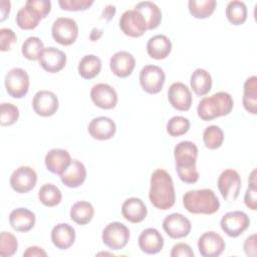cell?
<instances>
[{"label": "cell", "instance_id": "836d02e7", "mask_svg": "<svg viewBox=\"0 0 257 257\" xmlns=\"http://www.w3.org/2000/svg\"><path fill=\"white\" fill-rule=\"evenodd\" d=\"M247 6L239 0L230 1L226 7V17L233 25H241L247 20Z\"/></svg>", "mask_w": 257, "mask_h": 257}, {"label": "cell", "instance_id": "8d00e7d4", "mask_svg": "<svg viewBox=\"0 0 257 257\" xmlns=\"http://www.w3.org/2000/svg\"><path fill=\"white\" fill-rule=\"evenodd\" d=\"M44 48V44L39 37L30 36L24 40L21 47V52L23 56L28 60H39V57Z\"/></svg>", "mask_w": 257, "mask_h": 257}, {"label": "cell", "instance_id": "3957f363", "mask_svg": "<svg viewBox=\"0 0 257 257\" xmlns=\"http://www.w3.org/2000/svg\"><path fill=\"white\" fill-rule=\"evenodd\" d=\"M183 206L191 214L212 215L220 208V202L211 189L190 190L183 196Z\"/></svg>", "mask_w": 257, "mask_h": 257}, {"label": "cell", "instance_id": "ee69618b", "mask_svg": "<svg viewBox=\"0 0 257 257\" xmlns=\"http://www.w3.org/2000/svg\"><path fill=\"white\" fill-rule=\"evenodd\" d=\"M17 37L15 32L10 28L0 29V49L1 51H8L16 42Z\"/></svg>", "mask_w": 257, "mask_h": 257}, {"label": "cell", "instance_id": "7a4b0ae2", "mask_svg": "<svg viewBox=\"0 0 257 257\" xmlns=\"http://www.w3.org/2000/svg\"><path fill=\"white\" fill-rule=\"evenodd\" d=\"M176 171L180 180L186 184H195L199 180L196 168L198 148L190 141L180 142L174 149Z\"/></svg>", "mask_w": 257, "mask_h": 257}, {"label": "cell", "instance_id": "d590c367", "mask_svg": "<svg viewBox=\"0 0 257 257\" xmlns=\"http://www.w3.org/2000/svg\"><path fill=\"white\" fill-rule=\"evenodd\" d=\"M38 199L46 207H54L61 202L62 194L53 184H45L38 191Z\"/></svg>", "mask_w": 257, "mask_h": 257}, {"label": "cell", "instance_id": "7bdbcfd3", "mask_svg": "<svg viewBox=\"0 0 257 257\" xmlns=\"http://www.w3.org/2000/svg\"><path fill=\"white\" fill-rule=\"evenodd\" d=\"M25 5L33 9L41 19L45 18L51 11V2L49 0H27Z\"/></svg>", "mask_w": 257, "mask_h": 257}, {"label": "cell", "instance_id": "8fae6325", "mask_svg": "<svg viewBox=\"0 0 257 257\" xmlns=\"http://www.w3.org/2000/svg\"><path fill=\"white\" fill-rule=\"evenodd\" d=\"M121 31L130 37H141L147 30V23L143 15L136 9L124 11L119 18Z\"/></svg>", "mask_w": 257, "mask_h": 257}, {"label": "cell", "instance_id": "8992f818", "mask_svg": "<svg viewBox=\"0 0 257 257\" xmlns=\"http://www.w3.org/2000/svg\"><path fill=\"white\" fill-rule=\"evenodd\" d=\"M53 39L64 46L71 45L78 36V26L74 19L68 17L57 18L51 27Z\"/></svg>", "mask_w": 257, "mask_h": 257}, {"label": "cell", "instance_id": "52a82bcc", "mask_svg": "<svg viewBox=\"0 0 257 257\" xmlns=\"http://www.w3.org/2000/svg\"><path fill=\"white\" fill-rule=\"evenodd\" d=\"M101 239L109 249L120 250L126 246L130 240V230L120 222H111L104 227Z\"/></svg>", "mask_w": 257, "mask_h": 257}, {"label": "cell", "instance_id": "277c9868", "mask_svg": "<svg viewBox=\"0 0 257 257\" xmlns=\"http://www.w3.org/2000/svg\"><path fill=\"white\" fill-rule=\"evenodd\" d=\"M234 101L230 93L218 91L211 96H206L199 101L197 112L202 120H212L214 118L228 115L233 109Z\"/></svg>", "mask_w": 257, "mask_h": 257}, {"label": "cell", "instance_id": "1f68e13d", "mask_svg": "<svg viewBox=\"0 0 257 257\" xmlns=\"http://www.w3.org/2000/svg\"><path fill=\"white\" fill-rule=\"evenodd\" d=\"M69 215L74 223L78 225H86L92 220L94 209L89 202L78 201L72 205Z\"/></svg>", "mask_w": 257, "mask_h": 257}, {"label": "cell", "instance_id": "ab89813d", "mask_svg": "<svg viewBox=\"0 0 257 257\" xmlns=\"http://www.w3.org/2000/svg\"><path fill=\"white\" fill-rule=\"evenodd\" d=\"M18 248L17 238L10 232H1L0 234V256L11 257Z\"/></svg>", "mask_w": 257, "mask_h": 257}, {"label": "cell", "instance_id": "9c48e42d", "mask_svg": "<svg viewBox=\"0 0 257 257\" xmlns=\"http://www.w3.org/2000/svg\"><path fill=\"white\" fill-rule=\"evenodd\" d=\"M139 78L141 86L146 92L156 94L163 89L166 74L160 66L149 64L142 68Z\"/></svg>", "mask_w": 257, "mask_h": 257}, {"label": "cell", "instance_id": "5b68a950", "mask_svg": "<svg viewBox=\"0 0 257 257\" xmlns=\"http://www.w3.org/2000/svg\"><path fill=\"white\" fill-rule=\"evenodd\" d=\"M4 84L7 93L11 97L22 98L29 90V75L24 69L14 67L6 73Z\"/></svg>", "mask_w": 257, "mask_h": 257}, {"label": "cell", "instance_id": "b9f144b4", "mask_svg": "<svg viewBox=\"0 0 257 257\" xmlns=\"http://www.w3.org/2000/svg\"><path fill=\"white\" fill-rule=\"evenodd\" d=\"M93 4L92 0H59L58 5L66 11H84Z\"/></svg>", "mask_w": 257, "mask_h": 257}, {"label": "cell", "instance_id": "f1b7e54d", "mask_svg": "<svg viewBox=\"0 0 257 257\" xmlns=\"http://www.w3.org/2000/svg\"><path fill=\"white\" fill-rule=\"evenodd\" d=\"M190 84H191V88L193 89L196 95L203 96L207 94L212 88V84H213L212 76L206 69L197 68L191 74Z\"/></svg>", "mask_w": 257, "mask_h": 257}, {"label": "cell", "instance_id": "4fadbf2b", "mask_svg": "<svg viewBox=\"0 0 257 257\" xmlns=\"http://www.w3.org/2000/svg\"><path fill=\"white\" fill-rule=\"evenodd\" d=\"M163 229L172 239L187 237L192 229L190 220L180 213H172L163 221Z\"/></svg>", "mask_w": 257, "mask_h": 257}, {"label": "cell", "instance_id": "484cf974", "mask_svg": "<svg viewBox=\"0 0 257 257\" xmlns=\"http://www.w3.org/2000/svg\"><path fill=\"white\" fill-rule=\"evenodd\" d=\"M86 179V169L78 160H72L68 168L60 175L63 185L68 188H77L81 186Z\"/></svg>", "mask_w": 257, "mask_h": 257}, {"label": "cell", "instance_id": "d6a6232c", "mask_svg": "<svg viewBox=\"0 0 257 257\" xmlns=\"http://www.w3.org/2000/svg\"><path fill=\"white\" fill-rule=\"evenodd\" d=\"M217 2L215 0H190L188 8L191 15L198 19H205L210 17L216 8Z\"/></svg>", "mask_w": 257, "mask_h": 257}, {"label": "cell", "instance_id": "cb8c5ba5", "mask_svg": "<svg viewBox=\"0 0 257 257\" xmlns=\"http://www.w3.org/2000/svg\"><path fill=\"white\" fill-rule=\"evenodd\" d=\"M122 217L134 224L144 221L147 217L148 210L145 203L136 197L126 199L121 206Z\"/></svg>", "mask_w": 257, "mask_h": 257}, {"label": "cell", "instance_id": "9a60e30c", "mask_svg": "<svg viewBox=\"0 0 257 257\" xmlns=\"http://www.w3.org/2000/svg\"><path fill=\"white\" fill-rule=\"evenodd\" d=\"M59 106L56 94L50 90L37 91L32 99V107L36 114L47 117L53 115Z\"/></svg>", "mask_w": 257, "mask_h": 257}, {"label": "cell", "instance_id": "f35d334b", "mask_svg": "<svg viewBox=\"0 0 257 257\" xmlns=\"http://www.w3.org/2000/svg\"><path fill=\"white\" fill-rule=\"evenodd\" d=\"M190 120L182 115H175L167 122V133L171 137H180L188 133L190 130Z\"/></svg>", "mask_w": 257, "mask_h": 257}, {"label": "cell", "instance_id": "5bb4252c", "mask_svg": "<svg viewBox=\"0 0 257 257\" xmlns=\"http://www.w3.org/2000/svg\"><path fill=\"white\" fill-rule=\"evenodd\" d=\"M226 247V243L221 235L214 231L203 233L198 240V249L203 257H218Z\"/></svg>", "mask_w": 257, "mask_h": 257}, {"label": "cell", "instance_id": "f546056e", "mask_svg": "<svg viewBox=\"0 0 257 257\" xmlns=\"http://www.w3.org/2000/svg\"><path fill=\"white\" fill-rule=\"evenodd\" d=\"M242 103L246 111L251 114L257 113V77L252 75L244 82Z\"/></svg>", "mask_w": 257, "mask_h": 257}, {"label": "cell", "instance_id": "bcb514c9", "mask_svg": "<svg viewBox=\"0 0 257 257\" xmlns=\"http://www.w3.org/2000/svg\"><path fill=\"white\" fill-rule=\"evenodd\" d=\"M244 203L250 210H257V187L248 186L244 195Z\"/></svg>", "mask_w": 257, "mask_h": 257}, {"label": "cell", "instance_id": "ac0fdd59", "mask_svg": "<svg viewBox=\"0 0 257 257\" xmlns=\"http://www.w3.org/2000/svg\"><path fill=\"white\" fill-rule=\"evenodd\" d=\"M39 64L49 73L59 72L65 67L66 54L56 47H46L39 57Z\"/></svg>", "mask_w": 257, "mask_h": 257}, {"label": "cell", "instance_id": "4316f807", "mask_svg": "<svg viewBox=\"0 0 257 257\" xmlns=\"http://www.w3.org/2000/svg\"><path fill=\"white\" fill-rule=\"evenodd\" d=\"M172 51V42L164 34H157L151 37L147 43V52L150 57L161 60L169 56Z\"/></svg>", "mask_w": 257, "mask_h": 257}, {"label": "cell", "instance_id": "7402d4cb", "mask_svg": "<svg viewBox=\"0 0 257 257\" xmlns=\"http://www.w3.org/2000/svg\"><path fill=\"white\" fill-rule=\"evenodd\" d=\"M70 154L63 149H52L47 152L44 163L49 172L55 175H61L71 163Z\"/></svg>", "mask_w": 257, "mask_h": 257}, {"label": "cell", "instance_id": "83f0119b", "mask_svg": "<svg viewBox=\"0 0 257 257\" xmlns=\"http://www.w3.org/2000/svg\"><path fill=\"white\" fill-rule=\"evenodd\" d=\"M134 9H136L143 15L149 30L156 29L161 24L162 11L156 3L151 1L139 2Z\"/></svg>", "mask_w": 257, "mask_h": 257}, {"label": "cell", "instance_id": "60d3db41", "mask_svg": "<svg viewBox=\"0 0 257 257\" xmlns=\"http://www.w3.org/2000/svg\"><path fill=\"white\" fill-rule=\"evenodd\" d=\"M0 123L2 126H9L15 123L19 117V109L9 102H2L0 105Z\"/></svg>", "mask_w": 257, "mask_h": 257}, {"label": "cell", "instance_id": "ba28073f", "mask_svg": "<svg viewBox=\"0 0 257 257\" xmlns=\"http://www.w3.org/2000/svg\"><path fill=\"white\" fill-rule=\"evenodd\" d=\"M217 186L222 198L227 202L235 201L241 190V177L239 173L233 169L223 171L217 181Z\"/></svg>", "mask_w": 257, "mask_h": 257}, {"label": "cell", "instance_id": "816d5d0a", "mask_svg": "<svg viewBox=\"0 0 257 257\" xmlns=\"http://www.w3.org/2000/svg\"><path fill=\"white\" fill-rule=\"evenodd\" d=\"M102 35V30L101 29H97V28H92V30L90 31L89 34V39L90 41H97Z\"/></svg>", "mask_w": 257, "mask_h": 257}, {"label": "cell", "instance_id": "f5cc1de1", "mask_svg": "<svg viewBox=\"0 0 257 257\" xmlns=\"http://www.w3.org/2000/svg\"><path fill=\"white\" fill-rule=\"evenodd\" d=\"M248 186L251 187H257V179H256V169H254L248 179Z\"/></svg>", "mask_w": 257, "mask_h": 257}, {"label": "cell", "instance_id": "e575fe53", "mask_svg": "<svg viewBox=\"0 0 257 257\" xmlns=\"http://www.w3.org/2000/svg\"><path fill=\"white\" fill-rule=\"evenodd\" d=\"M41 17L30 7H21L16 14V23L23 30H32L39 24Z\"/></svg>", "mask_w": 257, "mask_h": 257}, {"label": "cell", "instance_id": "30bf717a", "mask_svg": "<svg viewBox=\"0 0 257 257\" xmlns=\"http://www.w3.org/2000/svg\"><path fill=\"white\" fill-rule=\"evenodd\" d=\"M220 225L226 235L231 238H236L248 229L250 219L243 211H233L226 213L222 217Z\"/></svg>", "mask_w": 257, "mask_h": 257}, {"label": "cell", "instance_id": "e0dca14e", "mask_svg": "<svg viewBox=\"0 0 257 257\" xmlns=\"http://www.w3.org/2000/svg\"><path fill=\"white\" fill-rule=\"evenodd\" d=\"M168 99L171 105L180 111H187L192 105V93L183 82H174L168 89Z\"/></svg>", "mask_w": 257, "mask_h": 257}, {"label": "cell", "instance_id": "d4e9b609", "mask_svg": "<svg viewBox=\"0 0 257 257\" xmlns=\"http://www.w3.org/2000/svg\"><path fill=\"white\" fill-rule=\"evenodd\" d=\"M51 241L53 245L60 250L68 249L75 241L74 228L67 223L55 225L51 230Z\"/></svg>", "mask_w": 257, "mask_h": 257}, {"label": "cell", "instance_id": "7dc6e473", "mask_svg": "<svg viewBox=\"0 0 257 257\" xmlns=\"http://www.w3.org/2000/svg\"><path fill=\"white\" fill-rule=\"evenodd\" d=\"M244 252L249 257H255L256 256V234H252L249 237H247L243 244Z\"/></svg>", "mask_w": 257, "mask_h": 257}, {"label": "cell", "instance_id": "c3c4849f", "mask_svg": "<svg viewBox=\"0 0 257 257\" xmlns=\"http://www.w3.org/2000/svg\"><path fill=\"white\" fill-rule=\"evenodd\" d=\"M24 257H46L47 253L38 246H30L23 252Z\"/></svg>", "mask_w": 257, "mask_h": 257}, {"label": "cell", "instance_id": "2e32d148", "mask_svg": "<svg viewBox=\"0 0 257 257\" xmlns=\"http://www.w3.org/2000/svg\"><path fill=\"white\" fill-rule=\"evenodd\" d=\"M90 98L97 107L102 109H112L117 103V93L107 83L94 84L90 90Z\"/></svg>", "mask_w": 257, "mask_h": 257}, {"label": "cell", "instance_id": "ffe728a7", "mask_svg": "<svg viewBox=\"0 0 257 257\" xmlns=\"http://www.w3.org/2000/svg\"><path fill=\"white\" fill-rule=\"evenodd\" d=\"M140 249L149 255L159 253L164 247V238L162 234L155 228L145 229L139 236Z\"/></svg>", "mask_w": 257, "mask_h": 257}, {"label": "cell", "instance_id": "74e56055", "mask_svg": "<svg viewBox=\"0 0 257 257\" xmlns=\"http://www.w3.org/2000/svg\"><path fill=\"white\" fill-rule=\"evenodd\" d=\"M203 142L207 149H219L224 142V133L218 125L212 124L207 126L203 132Z\"/></svg>", "mask_w": 257, "mask_h": 257}, {"label": "cell", "instance_id": "4dcf8cb0", "mask_svg": "<svg viewBox=\"0 0 257 257\" xmlns=\"http://www.w3.org/2000/svg\"><path fill=\"white\" fill-rule=\"evenodd\" d=\"M78 73L84 79H92L101 70V60L94 54L84 55L78 63Z\"/></svg>", "mask_w": 257, "mask_h": 257}, {"label": "cell", "instance_id": "f6af8a7d", "mask_svg": "<svg viewBox=\"0 0 257 257\" xmlns=\"http://www.w3.org/2000/svg\"><path fill=\"white\" fill-rule=\"evenodd\" d=\"M170 256L171 257H194L195 254L192 248L190 247V245L181 242L173 246Z\"/></svg>", "mask_w": 257, "mask_h": 257}, {"label": "cell", "instance_id": "f907efd6", "mask_svg": "<svg viewBox=\"0 0 257 257\" xmlns=\"http://www.w3.org/2000/svg\"><path fill=\"white\" fill-rule=\"evenodd\" d=\"M115 7L111 4H108L104 7L102 14H101V19H105L106 21H109L110 19H112V17L115 14Z\"/></svg>", "mask_w": 257, "mask_h": 257}, {"label": "cell", "instance_id": "603a6c76", "mask_svg": "<svg viewBox=\"0 0 257 257\" xmlns=\"http://www.w3.org/2000/svg\"><path fill=\"white\" fill-rule=\"evenodd\" d=\"M35 214L26 208H17L9 215V224L16 232H28L35 225Z\"/></svg>", "mask_w": 257, "mask_h": 257}, {"label": "cell", "instance_id": "7c38bea8", "mask_svg": "<svg viewBox=\"0 0 257 257\" xmlns=\"http://www.w3.org/2000/svg\"><path fill=\"white\" fill-rule=\"evenodd\" d=\"M37 183L36 172L28 166H21L17 168L10 176L11 188L19 194L28 193Z\"/></svg>", "mask_w": 257, "mask_h": 257}, {"label": "cell", "instance_id": "681fc988", "mask_svg": "<svg viewBox=\"0 0 257 257\" xmlns=\"http://www.w3.org/2000/svg\"><path fill=\"white\" fill-rule=\"evenodd\" d=\"M10 8H11V3L9 1H6V0L0 1V13H1L0 21L1 22H3L8 17L10 13Z\"/></svg>", "mask_w": 257, "mask_h": 257}, {"label": "cell", "instance_id": "6da1fadb", "mask_svg": "<svg viewBox=\"0 0 257 257\" xmlns=\"http://www.w3.org/2000/svg\"><path fill=\"white\" fill-rule=\"evenodd\" d=\"M149 199L159 210H169L176 202L174 183L170 174L163 169L156 170L151 176Z\"/></svg>", "mask_w": 257, "mask_h": 257}, {"label": "cell", "instance_id": "d6986e66", "mask_svg": "<svg viewBox=\"0 0 257 257\" xmlns=\"http://www.w3.org/2000/svg\"><path fill=\"white\" fill-rule=\"evenodd\" d=\"M136 66V59L128 51H117L109 59V67L111 72L120 78L130 76Z\"/></svg>", "mask_w": 257, "mask_h": 257}, {"label": "cell", "instance_id": "44dd1931", "mask_svg": "<svg viewBox=\"0 0 257 257\" xmlns=\"http://www.w3.org/2000/svg\"><path fill=\"white\" fill-rule=\"evenodd\" d=\"M116 131L114 121L107 116H97L90 120L88 124L89 135L98 141L111 139Z\"/></svg>", "mask_w": 257, "mask_h": 257}]
</instances>
